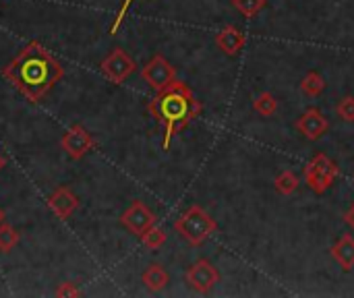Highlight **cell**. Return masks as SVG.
<instances>
[{"instance_id": "ffe728a7", "label": "cell", "mask_w": 354, "mask_h": 298, "mask_svg": "<svg viewBox=\"0 0 354 298\" xmlns=\"http://www.w3.org/2000/svg\"><path fill=\"white\" fill-rule=\"evenodd\" d=\"M17 243H19V232L12 226L2 222L0 224V251L8 253V251H12L17 247Z\"/></svg>"}, {"instance_id": "8992f818", "label": "cell", "mask_w": 354, "mask_h": 298, "mask_svg": "<svg viewBox=\"0 0 354 298\" xmlns=\"http://www.w3.org/2000/svg\"><path fill=\"white\" fill-rule=\"evenodd\" d=\"M141 77H143V81H145L151 89L162 91V89H166V87L176 79V68H174L164 56L156 54V56L141 68Z\"/></svg>"}, {"instance_id": "ac0fdd59", "label": "cell", "mask_w": 354, "mask_h": 298, "mask_svg": "<svg viewBox=\"0 0 354 298\" xmlns=\"http://www.w3.org/2000/svg\"><path fill=\"white\" fill-rule=\"evenodd\" d=\"M232 6L239 12H243L247 19H253L268 6V0H232Z\"/></svg>"}, {"instance_id": "4fadbf2b", "label": "cell", "mask_w": 354, "mask_h": 298, "mask_svg": "<svg viewBox=\"0 0 354 298\" xmlns=\"http://www.w3.org/2000/svg\"><path fill=\"white\" fill-rule=\"evenodd\" d=\"M332 257L338 261V266L344 270V272H351L354 270V236L351 234H344L332 249Z\"/></svg>"}, {"instance_id": "6da1fadb", "label": "cell", "mask_w": 354, "mask_h": 298, "mask_svg": "<svg viewBox=\"0 0 354 298\" xmlns=\"http://www.w3.org/2000/svg\"><path fill=\"white\" fill-rule=\"evenodd\" d=\"M2 75L29 102L37 104L62 79L64 68L50 50H46L39 41H31L4 66Z\"/></svg>"}, {"instance_id": "3957f363", "label": "cell", "mask_w": 354, "mask_h": 298, "mask_svg": "<svg viewBox=\"0 0 354 298\" xmlns=\"http://www.w3.org/2000/svg\"><path fill=\"white\" fill-rule=\"evenodd\" d=\"M174 230L191 245V247H201L216 230L218 224L216 220L199 205L189 207L176 222H174Z\"/></svg>"}, {"instance_id": "7402d4cb", "label": "cell", "mask_w": 354, "mask_h": 298, "mask_svg": "<svg viewBox=\"0 0 354 298\" xmlns=\"http://www.w3.org/2000/svg\"><path fill=\"white\" fill-rule=\"evenodd\" d=\"M131 2L133 0H124L122 2V6H120V10H118V15H116V19H114V23H112V27H110V33L114 35L116 31H118V27L122 25V21H124V17H127V12H129V8H131Z\"/></svg>"}, {"instance_id": "5bb4252c", "label": "cell", "mask_w": 354, "mask_h": 298, "mask_svg": "<svg viewBox=\"0 0 354 298\" xmlns=\"http://www.w3.org/2000/svg\"><path fill=\"white\" fill-rule=\"evenodd\" d=\"M141 280H143V284H145V288H147V290H151V292H160V290H164V288L168 286L170 276H168V272L164 270V266H160V263H151V266L143 272Z\"/></svg>"}, {"instance_id": "7a4b0ae2", "label": "cell", "mask_w": 354, "mask_h": 298, "mask_svg": "<svg viewBox=\"0 0 354 298\" xmlns=\"http://www.w3.org/2000/svg\"><path fill=\"white\" fill-rule=\"evenodd\" d=\"M147 110L160 124H164V149H168L176 131H183L193 118H197L203 106L189 85L174 79L166 89L158 91V95L147 104Z\"/></svg>"}, {"instance_id": "52a82bcc", "label": "cell", "mask_w": 354, "mask_h": 298, "mask_svg": "<svg viewBox=\"0 0 354 298\" xmlns=\"http://www.w3.org/2000/svg\"><path fill=\"white\" fill-rule=\"evenodd\" d=\"M60 145H62V149L66 151V156L71 158V160H81V158H85L91 149H95V139L89 135V131H85L81 124H75V127H71L64 135H62V139H60Z\"/></svg>"}, {"instance_id": "9c48e42d", "label": "cell", "mask_w": 354, "mask_h": 298, "mask_svg": "<svg viewBox=\"0 0 354 298\" xmlns=\"http://www.w3.org/2000/svg\"><path fill=\"white\" fill-rule=\"evenodd\" d=\"M187 282H189V286H191L195 292L205 295V292H209V290L220 282V274H218V270L214 268L212 261L199 259V261H195V263L189 268V272H187Z\"/></svg>"}, {"instance_id": "603a6c76", "label": "cell", "mask_w": 354, "mask_h": 298, "mask_svg": "<svg viewBox=\"0 0 354 298\" xmlns=\"http://www.w3.org/2000/svg\"><path fill=\"white\" fill-rule=\"evenodd\" d=\"M81 292L75 288V284L73 282H64V284H60L58 288H56V297H79Z\"/></svg>"}, {"instance_id": "9a60e30c", "label": "cell", "mask_w": 354, "mask_h": 298, "mask_svg": "<svg viewBox=\"0 0 354 298\" xmlns=\"http://www.w3.org/2000/svg\"><path fill=\"white\" fill-rule=\"evenodd\" d=\"M274 187L280 195H292L297 189H299V176L292 172V170H282L276 180H274Z\"/></svg>"}, {"instance_id": "44dd1931", "label": "cell", "mask_w": 354, "mask_h": 298, "mask_svg": "<svg viewBox=\"0 0 354 298\" xmlns=\"http://www.w3.org/2000/svg\"><path fill=\"white\" fill-rule=\"evenodd\" d=\"M336 112H338V116H340L342 120H346V122H353L354 120V97L353 95H346V97H342V100L338 102V106H336Z\"/></svg>"}, {"instance_id": "e0dca14e", "label": "cell", "mask_w": 354, "mask_h": 298, "mask_svg": "<svg viewBox=\"0 0 354 298\" xmlns=\"http://www.w3.org/2000/svg\"><path fill=\"white\" fill-rule=\"evenodd\" d=\"M253 108H255V112H259L263 116H272L278 110V102L272 93L263 91L257 97H253Z\"/></svg>"}, {"instance_id": "2e32d148", "label": "cell", "mask_w": 354, "mask_h": 298, "mask_svg": "<svg viewBox=\"0 0 354 298\" xmlns=\"http://www.w3.org/2000/svg\"><path fill=\"white\" fill-rule=\"evenodd\" d=\"M326 89V79L319 75V73H309V75H305V79L301 81V91L305 93V95H311V97H315V95H319L322 91Z\"/></svg>"}, {"instance_id": "7c38bea8", "label": "cell", "mask_w": 354, "mask_h": 298, "mask_svg": "<svg viewBox=\"0 0 354 298\" xmlns=\"http://www.w3.org/2000/svg\"><path fill=\"white\" fill-rule=\"evenodd\" d=\"M245 41H247L245 33H243L239 27H234V25H226V27L216 35V46H218L224 54H228V56H236V54L245 48Z\"/></svg>"}, {"instance_id": "d4e9b609", "label": "cell", "mask_w": 354, "mask_h": 298, "mask_svg": "<svg viewBox=\"0 0 354 298\" xmlns=\"http://www.w3.org/2000/svg\"><path fill=\"white\" fill-rule=\"evenodd\" d=\"M4 218H6V216H4V209H2V207H0V224H2V222H4Z\"/></svg>"}, {"instance_id": "8fae6325", "label": "cell", "mask_w": 354, "mask_h": 298, "mask_svg": "<svg viewBox=\"0 0 354 298\" xmlns=\"http://www.w3.org/2000/svg\"><path fill=\"white\" fill-rule=\"evenodd\" d=\"M48 205H50V209L56 214V218L68 220V218L73 216V212L79 207V199H77V195L73 193L71 187H58V189L50 195Z\"/></svg>"}, {"instance_id": "d6986e66", "label": "cell", "mask_w": 354, "mask_h": 298, "mask_svg": "<svg viewBox=\"0 0 354 298\" xmlns=\"http://www.w3.org/2000/svg\"><path fill=\"white\" fill-rule=\"evenodd\" d=\"M141 239V243L147 247V249H151V251H156V249H160L164 243H166V232L162 230V228H158L156 224L145 232V234H141L139 236Z\"/></svg>"}, {"instance_id": "484cf974", "label": "cell", "mask_w": 354, "mask_h": 298, "mask_svg": "<svg viewBox=\"0 0 354 298\" xmlns=\"http://www.w3.org/2000/svg\"><path fill=\"white\" fill-rule=\"evenodd\" d=\"M4 164H6V160H4V158H2V156H0V170H2V168H4Z\"/></svg>"}, {"instance_id": "277c9868", "label": "cell", "mask_w": 354, "mask_h": 298, "mask_svg": "<svg viewBox=\"0 0 354 298\" xmlns=\"http://www.w3.org/2000/svg\"><path fill=\"white\" fill-rule=\"evenodd\" d=\"M338 174H340V170H338L336 162H332L326 153H315L303 170L305 183L317 195H324L334 185Z\"/></svg>"}, {"instance_id": "30bf717a", "label": "cell", "mask_w": 354, "mask_h": 298, "mask_svg": "<svg viewBox=\"0 0 354 298\" xmlns=\"http://www.w3.org/2000/svg\"><path fill=\"white\" fill-rule=\"evenodd\" d=\"M297 131L309 139V141H317L322 139L328 131H330V120L317 110V108H309L299 120H297Z\"/></svg>"}, {"instance_id": "ba28073f", "label": "cell", "mask_w": 354, "mask_h": 298, "mask_svg": "<svg viewBox=\"0 0 354 298\" xmlns=\"http://www.w3.org/2000/svg\"><path fill=\"white\" fill-rule=\"evenodd\" d=\"M120 224L135 236L145 234L153 224H156V214L143 203V201H133L129 209L120 216Z\"/></svg>"}, {"instance_id": "cb8c5ba5", "label": "cell", "mask_w": 354, "mask_h": 298, "mask_svg": "<svg viewBox=\"0 0 354 298\" xmlns=\"http://www.w3.org/2000/svg\"><path fill=\"white\" fill-rule=\"evenodd\" d=\"M344 222H346V224H348V226L354 230V203L351 205V209L344 214Z\"/></svg>"}, {"instance_id": "5b68a950", "label": "cell", "mask_w": 354, "mask_h": 298, "mask_svg": "<svg viewBox=\"0 0 354 298\" xmlns=\"http://www.w3.org/2000/svg\"><path fill=\"white\" fill-rule=\"evenodd\" d=\"M135 68H137L135 60L122 48H114L100 64L102 75L112 83H124L135 73Z\"/></svg>"}]
</instances>
